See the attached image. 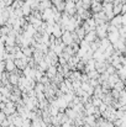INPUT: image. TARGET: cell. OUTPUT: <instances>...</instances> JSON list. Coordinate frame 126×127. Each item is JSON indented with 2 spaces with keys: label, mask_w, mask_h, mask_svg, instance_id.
<instances>
[{
  "label": "cell",
  "mask_w": 126,
  "mask_h": 127,
  "mask_svg": "<svg viewBox=\"0 0 126 127\" xmlns=\"http://www.w3.org/2000/svg\"><path fill=\"white\" fill-rule=\"evenodd\" d=\"M108 25H109V22H105V24L98 25V26L95 27V35H96V38H99V40L106 38V36H108V31H106Z\"/></svg>",
  "instance_id": "obj_1"
},
{
  "label": "cell",
  "mask_w": 126,
  "mask_h": 127,
  "mask_svg": "<svg viewBox=\"0 0 126 127\" xmlns=\"http://www.w3.org/2000/svg\"><path fill=\"white\" fill-rule=\"evenodd\" d=\"M64 2H66V4H64V11H63V12H66V14L69 15V16L76 15V12H77L76 4H74L73 1H64Z\"/></svg>",
  "instance_id": "obj_2"
},
{
  "label": "cell",
  "mask_w": 126,
  "mask_h": 127,
  "mask_svg": "<svg viewBox=\"0 0 126 127\" xmlns=\"http://www.w3.org/2000/svg\"><path fill=\"white\" fill-rule=\"evenodd\" d=\"M106 63H105V61H95V65H94V68H95V70L99 73V74H103V73H105V70H106Z\"/></svg>",
  "instance_id": "obj_3"
},
{
  "label": "cell",
  "mask_w": 126,
  "mask_h": 127,
  "mask_svg": "<svg viewBox=\"0 0 126 127\" xmlns=\"http://www.w3.org/2000/svg\"><path fill=\"white\" fill-rule=\"evenodd\" d=\"M61 42L63 43V44H66V46H71V44L73 43L72 36H71V32L64 31V32L62 33V36H61Z\"/></svg>",
  "instance_id": "obj_4"
},
{
  "label": "cell",
  "mask_w": 126,
  "mask_h": 127,
  "mask_svg": "<svg viewBox=\"0 0 126 127\" xmlns=\"http://www.w3.org/2000/svg\"><path fill=\"white\" fill-rule=\"evenodd\" d=\"M44 75H46L49 80H52V79L57 75V65H49V67L47 68V70L44 72Z\"/></svg>",
  "instance_id": "obj_5"
},
{
  "label": "cell",
  "mask_w": 126,
  "mask_h": 127,
  "mask_svg": "<svg viewBox=\"0 0 126 127\" xmlns=\"http://www.w3.org/2000/svg\"><path fill=\"white\" fill-rule=\"evenodd\" d=\"M89 11H90L91 14H98V12L103 11V5H101V2H96V1H93V0H91Z\"/></svg>",
  "instance_id": "obj_6"
},
{
  "label": "cell",
  "mask_w": 126,
  "mask_h": 127,
  "mask_svg": "<svg viewBox=\"0 0 126 127\" xmlns=\"http://www.w3.org/2000/svg\"><path fill=\"white\" fill-rule=\"evenodd\" d=\"M43 57H44V54L42 53L41 51H39V49H34V52H32V59H34V62L36 63V65L41 62V61H43Z\"/></svg>",
  "instance_id": "obj_7"
},
{
  "label": "cell",
  "mask_w": 126,
  "mask_h": 127,
  "mask_svg": "<svg viewBox=\"0 0 126 127\" xmlns=\"http://www.w3.org/2000/svg\"><path fill=\"white\" fill-rule=\"evenodd\" d=\"M76 14H77V15L83 20V21H85V20H86V19H89V17H91V12H90L89 10L83 9V7H82V9H78Z\"/></svg>",
  "instance_id": "obj_8"
},
{
  "label": "cell",
  "mask_w": 126,
  "mask_h": 127,
  "mask_svg": "<svg viewBox=\"0 0 126 127\" xmlns=\"http://www.w3.org/2000/svg\"><path fill=\"white\" fill-rule=\"evenodd\" d=\"M83 124L84 125H89V126H91V127H95V125H96V119L94 117V115L84 116L83 117Z\"/></svg>",
  "instance_id": "obj_9"
},
{
  "label": "cell",
  "mask_w": 126,
  "mask_h": 127,
  "mask_svg": "<svg viewBox=\"0 0 126 127\" xmlns=\"http://www.w3.org/2000/svg\"><path fill=\"white\" fill-rule=\"evenodd\" d=\"M106 38L109 40V42L111 43V44H115L120 40V35H119V32H108Z\"/></svg>",
  "instance_id": "obj_10"
},
{
  "label": "cell",
  "mask_w": 126,
  "mask_h": 127,
  "mask_svg": "<svg viewBox=\"0 0 126 127\" xmlns=\"http://www.w3.org/2000/svg\"><path fill=\"white\" fill-rule=\"evenodd\" d=\"M121 16H123V15H115V16L109 21V24L113 25V26H115L116 29L121 27V26H123V24H121Z\"/></svg>",
  "instance_id": "obj_11"
},
{
  "label": "cell",
  "mask_w": 126,
  "mask_h": 127,
  "mask_svg": "<svg viewBox=\"0 0 126 127\" xmlns=\"http://www.w3.org/2000/svg\"><path fill=\"white\" fill-rule=\"evenodd\" d=\"M52 16H53V12H52L51 7H49V9H44V10H42V11H41L42 21H47V20L52 19Z\"/></svg>",
  "instance_id": "obj_12"
},
{
  "label": "cell",
  "mask_w": 126,
  "mask_h": 127,
  "mask_svg": "<svg viewBox=\"0 0 126 127\" xmlns=\"http://www.w3.org/2000/svg\"><path fill=\"white\" fill-rule=\"evenodd\" d=\"M62 30H61V27H59V25L58 24H54L53 25V31H52V36L56 38V40H59L61 38V36H62Z\"/></svg>",
  "instance_id": "obj_13"
},
{
  "label": "cell",
  "mask_w": 126,
  "mask_h": 127,
  "mask_svg": "<svg viewBox=\"0 0 126 127\" xmlns=\"http://www.w3.org/2000/svg\"><path fill=\"white\" fill-rule=\"evenodd\" d=\"M4 63H5V72H7V73H12L15 69H16V67H15V63H14V61H4Z\"/></svg>",
  "instance_id": "obj_14"
},
{
  "label": "cell",
  "mask_w": 126,
  "mask_h": 127,
  "mask_svg": "<svg viewBox=\"0 0 126 127\" xmlns=\"http://www.w3.org/2000/svg\"><path fill=\"white\" fill-rule=\"evenodd\" d=\"M20 9H21V11H22V14H24V17H27L29 15H31V11H32V10H31V6H30L27 2L24 1V4L21 5Z\"/></svg>",
  "instance_id": "obj_15"
},
{
  "label": "cell",
  "mask_w": 126,
  "mask_h": 127,
  "mask_svg": "<svg viewBox=\"0 0 126 127\" xmlns=\"http://www.w3.org/2000/svg\"><path fill=\"white\" fill-rule=\"evenodd\" d=\"M96 40V35H95V31H90V32H88V33H85V36H84V41L88 43H91L94 42Z\"/></svg>",
  "instance_id": "obj_16"
},
{
  "label": "cell",
  "mask_w": 126,
  "mask_h": 127,
  "mask_svg": "<svg viewBox=\"0 0 126 127\" xmlns=\"http://www.w3.org/2000/svg\"><path fill=\"white\" fill-rule=\"evenodd\" d=\"M64 114H66V116L69 119V120H74L76 117H77V112L74 111V110H72V109H66L64 110Z\"/></svg>",
  "instance_id": "obj_17"
},
{
  "label": "cell",
  "mask_w": 126,
  "mask_h": 127,
  "mask_svg": "<svg viewBox=\"0 0 126 127\" xmlns=\"http://www.w3.org/2000/svg\"><path fill=\"white\" fill-rule=\"evenodd\" d=\"M125 72H126V67H121L120 69L116 70V75H118L119 80H121V82L125 80Z\"/></svg>",
  "instance_id": "obj_18"
},
{
  "label": "cell",
  "mask_w": 126,
  "mask_h": 127,
  "mask_svg": "<svg viewBox=\"0 0 126 127\" xmlns=\"http://www.w3.org/2000/svg\"><path fill=\"white\" fill-rule=\"evenodd\" d=\"M34 49H35V48H31V47H25V48H21V52H22V54H24L25 57L31 58V57H32V52H34Z\"/></svg>",
  "instance_id": "obj_19"
},
{
  "label": "cell",
  "mask_w": 126,
  "mask_h": 127,
  "mask_svg": "<svg viewBox=\"0 0 126 127\" xmlns=\"http://www.w3.org/2000/svg\"><path fill=\"white\" fill-rule=\"evenodd\" d=\"M15 38H16V37H14V36H6L4 46H11V47L16 46V42H15Z\"/></svg>",
  "instance_id": "obj_20"
},
{
  "label": "cell",
  "mask_w": 126,
  "mask_h": 127,
  "mask_svg": "<svg viewBox=\"0 0 126 127\" xmlns=\"http://www.w3.org/2000/svg\"><path fill=\"white\" fill-rule=\"evenodd\" d=\"M74 32H76V35H77V37L79 38V41H82L84 40V36H85V31H84L82 27H77L76 30H74Z\"/></svg>",
  "instance_id": "obj_21"
},
{
  "label": "cell",
  "mask_w": 126,
  "mask_h": 127,
  "mask_svg": "<svg viewBox=\"0 0 126 127\" xmlns=\"http://www.w3.org/2000/svg\"><path fill=\"white\" fill-rule=\"evenodd\" d=\"M0 94L4 96V97H7L9 99V96H10V94H11V91L6 88V86H4V85H0Z\"/></svg>",
  "instance_id": "obj_22"
},
{
  "label": "cell",
  "mask_w": 126,
  "mask_h": 127,
  "mask_svg": "<svg viewBox=\"0 0 126 127\" xmlns=\"http://www.w3.org/2000/svg\"><path fill=\"white\" fill-rule=\"evenodd\" d=\"M86 75H88V78L89 79H98L99 78V73L94 69V70H90V72H88V73H85Z\"/></svg>",
  "instance_id": "obj_23"
},
{
  "label": "cell",
  "mask_w": 126,
  "mask_h": 127,
  "mask_svg": "<svg viewBox=\"0 0 126 127\" xmlns=\"http://www.w3.org/2000/svg\"><path fill=\"white\" fill-rule=\"evenodd\" d=\"M34 90H35V93H36V94L43 93V90H44V85L41 84V83H36L35 88H34Z\"/></svg>",
  "instance_id": "obj_24"
},
{
  "label": "cell",
  "mask_w": 126,
  "mask_h": 127,
  "mask_svg": "<svg viewBox=\"0 0 126 127\" xmlns=\"http://www.w3.org/2000/svg\"><path fill=\"white\" fill-rule=\"evenodd\" d=\"M110 44H111V43L109 42V40H108V38H103V40H100V47H99V48L104 51V49H105L108 46H110Z\"/></svg>",
  "instance_id": "obj_25"
},
{
  "label": "cell",
  "mask_w": 126,
  "mask_h": 127,
  "mask_svg": "<svg viewBox=\"0 0 126 127\" xmlns=\"http://www.w3.org/2000/svg\"><path fill=\"white\" fill-rule=\"evenodd\" d=\"M12 125H14V127H21V125H22V119L17 115L15 119H14V121H12Z\"/></svg>",
  "instance_id": "obj_26"
},
{
  "label": "cell",
  "mask_w": 126,
  "mask_h": 127,
  "mask_svg": "<svg viewBox=\"0 0 126 127\" xmlns=\"http://www.w3.org/2000/svg\"><path fill=\"white\" fill-rule=\"evenodd\" d=\"M113 89H116V90H124L125 89V85H124V82H121V80H118L116 83H115V85H114V88Z\"/></svg>",
  "instance_id": "obj_27"
},
{
  "label": "cell",
  "mask_w": 126,
  "mask_h": 127,
  "mask_svg": "<svg viewBox=\"0 0 126 127\" xmlns=\"http://www.w3.org/2000/svg\"><path fill=\"white\" fill-rule=\"evenodd\" d=\"M105 73H106V74H109V75H113V74H115V73H116V70H115V68H114L113 65L108 64V65H106V70H105Z\"/></svg>",
  "instance_id": "obj_28"
},
{
  "label": "cell",
  "mask_w": 126,
  "mask_h": 127,
  "mask_svg": "<svg viewBox=\"0 0 126 127\" xmlns=\"http://www.w3.org/2000/svg\"><path fill=\"white\" fill-rule=\"evenodd\" d=\"M78 46H79V49H83V51H88V49H89V43L85 42L84 40H82Z\"/></svg>",
  "instance_id": "obj_29"
},
{
  "label": "cell",
  "mask_w": 126,
  "mask_h": 127,
  "mask_svg": "<svg viewBox=\"0 0 126 127\" xmlns=\"http://www.w3.org/2000/svg\"><path fill=\"white\" fill-rule=\"evenodd\" d=\"M14 14H15L16 19H21V17H24V14H22L21 9H15V10H14Z\"/></svg>",
  "instance_id": "obj_30"
},
{
  "label": "cell",
  "mask_w": 126,
  "mask_h": 127,
  "mask_svg": "<svg viewBox=\"0 0 126 127\" xmlns=\"http://www.w3.org/2000/svg\"><path fill=\"white\" fill-rule=\"evenodd\" d=\"M66 64H67V61L59 56V57H58V65H66Z\"/></svg>",
  "instance_id": "obj_31"
},
{
  "label": "cell",
  "mask_w": 126,
  "mask_h": 127,
  "mask_svg": "<svg viewBox=\"0 0 126 127\" xmlns=\"http://www.w3.org/2000/svg\"><path fill=\"white\" fill-rule=\"evenodd\" d=\"M6 119H7V116H6L2 111H0V125H1V122H2V121H5Z\"/></svg>",
  "instance_id": "obj_32"
},
{
  "label": "cell",
  "mask_w": 126,
  "mask_h": 127,
  "mask_svg": "<svg viewBox=\"0 0 126 127\" xmlns=\"http://www.w3.org/2000/svg\"><path fill=\"white\" fill-rule=\"evenodd\" d=\"M5 9H6V4L1 0V1H0V10H5Z\"/></svg>",
  "instance_id": "obj_33"
},
{
  "label": "cell",
  "mask_w": 126,
  "mask_h": 127,
  "mask_svg": "<svg viewBox=\"0 0 126 127\" xmlns=\"http://www.w3.org/2000/svg\"><path fill=\"white\" fill-rule=\"evenodd\" d=\"M125 11H126V5L125 4H123V6H121V15H125L126 14Z\"/></svg>",
  "instance_id": "obj_34"
},
{
  "label": "cell",
  "mask_w": 126,
  "mask_h": 127,
  "mask_svg": "<svg viewBox=\"0 0 126 127\" xmlns=\"http://www.w3.org/2000/svg\"><path fill=\"white\" fill-rule=\"evenodd\" d=\"M101 4H113V0H103Z\"/></svg>",
  "instance_id": "obj_35"
},
{
  "label": "cell",
  "mask_w": 126,
  "mask_h": 127,
  "mask_svg": "<svg viewBox=\"0 0 126 127\" xmlns=\"http://www.w3.org/2000/svg\"><path fill=\"white\" fill-rule=\"evenodd\" d=\"M93 1H96V2H101L103 0H93Z\"/></svg>",
  "instance_id": "obj_36"
},
{
  "label": "cell",
  "mask_w": 126,
  "mask_h": 127,
  "mask_svg": "<svg viewBox=\"0 0 126 127\" xmlns=\"http://www.w3.org/2000/svg\"><path fill=\"white\" fill-rule=\"evenodd\" d=\"M0 85H1V82H0Z\"/></svg>",
  "instance_id": "obj_37"
},
{
  "label": "cell",
  "mask_w": 126,
  "mask_h": 127,
  "mask_svg": "<svg viewBox=\"0 0 126 127\" xmlns=\"http://www.w3.org/2000/svg\"><path fill=\"white\" fill-rule=\"evenodd\" d=\"M24 1H26V0H24Z\"/></svg>",
  "instance_id": "obj_38"
},
{
  "label": "cell",
  "mask_w": 126,
  "mask_h": 127,
  "mask_svg": "<svg viewBox=\"0 0 126 127\" xmlns=\"http://www.w3.org/2000/svg\"><path fill=\"white\" fill-rule=\"evenodd\" d=\"M0 27H1V26H0Z\"/></svg>",
  "instance_id": "obj_39"
}]
</instances>
